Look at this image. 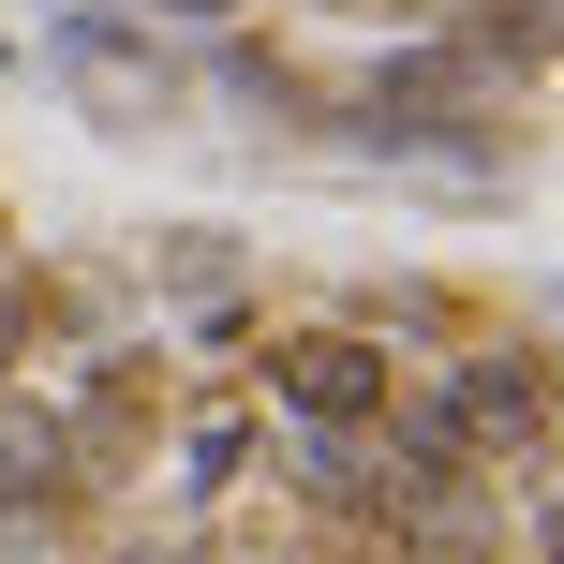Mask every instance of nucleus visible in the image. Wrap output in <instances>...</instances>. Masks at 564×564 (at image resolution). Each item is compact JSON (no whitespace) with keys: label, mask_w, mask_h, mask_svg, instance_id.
<instances>
[{"label":"nucleus","mask_w":564,"mask_h":564,"mask_svg":"<svg viewBox=\"0 0 564 564\" xmlns=\"http://www.w3.org/2000/svg\"><path fill=\"white\" fill-rule=\"evenodd\" d=\"M446 431L476 446V476L506 490H550V357L535 341H476V357H446Z\"/></svg>","instance_id":"f257e3e1"},{"label":"nucleus","mask_w":564,"mask_h":564,"mask_svg":"<svg viewBox=\"0 0 564 564\" xmlns=\"http://www.w3.org/2000/svg\"><path fill=\"white\" fill-rule=\"evenodd\" d=\"M282 401H297V431H371V416H387V341H371V327H297V341H282Z\"/></svg>","instance_id":"f03ea898"},{"label":"nucleus","mask_w":564,"mask_h":564,"mask_svg":"<svg viewBox=\"0 0 564 564\" xmlns=\"http://www.w3.org/2000/svg\"><path fill=\"white\" fill-rule=\"evenodd\" d=\"M59 75H75L105 119H164V89H178V75H164V59H149L119 15H59Z\"/></svg>","instance_id":"7ed1b4c3"},{"label":"nucleus","mask_w":564,"mask_h":564,"mask_svg":"<svg viewBox=\"0 0 564 564\" xmlns=\"http://www.w3.org/2000/svg\"><path fill=\"white\" fill-rule=\"evenodd\" d=\"M75 490V431H59V401L0 387V506H59Z\"/></svg>","instance_id":"20e7f679"},{"label":"nucleus","mask_w":564,"mask_h":564,"mask_svg":"<svg viewBox=\"0 0 564 564\" xmlns=\"http://www.w3.org/2000/svg\"><path fill=\"white\" fill-rule=\"evenodd\" d=\"M460 105H476L460 59H387V75H371V134H401V149H446Z\"/></svg>","instance_id":"39448f33"},{"label":"nucleus","mask_w":564,"mask_h":564,"mask_svg":"<svg viewBox=\"0 0 564 564\" xmlns=\"http://www.w3.org/2000/svg\"><path fill=\"white\" fill-rule=\"evenodd\" d=\"M476 59H506V75H550V0H476Z\"/></svg>","instance_id":"423d86ee"},{"label":"nucleus","mask_w":564,"mask_h":564,"mask_svg":"<svg viewBox=\"0 0 564 564\" xmlns=\"http://www.w3.org/2000/svg\"><path fill=\"white\" fill-rule=\"evenodd\" d=\"M59 550V506H0V564H45Z\"/></svg>","instance_id":"0eeeda50"},{"label":"nucleus","mask_w":564,"mask_h":564,"mask_svg":"<svg viewBox=\"0 0 564 564\" xmlns=\"http://www.w3.org/2000/svg\"><path fill=\"white\" fill-rule=\"evenodd\" d=\"M387 564H490V550L460 535V520H431V535H387Z\"/></svg>","instance_id":"6e6552de"},{"label":"nucleus","mask_w":564,"mask_h":564,"mask_svg":"<svg viewBox=\"0 0 564 564\" xmlns=\"http://www.w3.org/2000/svg\"><path fill=\"white\" fill-rule=\"evenodd\" d=\"M15 357H30V282H0V387H15Z\"/></svg>","instance_id":"1a4fd4ad"},{"label":"nucleus","mask_w":564,"mask_h":564,"mask_svg":"<svg viewBox=\"0 0 564 564\" xmlns=\"http://www.w3.org/2000/svg\"><path fill=\"white\" fill-rule=\"evenodd\" d=\"M178 15H224V0H178Z\"/></svg>","instance_id":"9d476101"}]
</instances>
